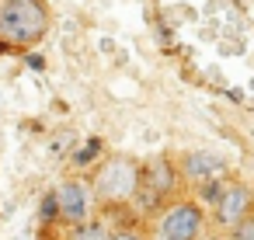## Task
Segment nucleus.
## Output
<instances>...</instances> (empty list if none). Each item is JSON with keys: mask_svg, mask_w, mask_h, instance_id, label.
<instances>
[{"mask_svg": "<svg viewBox=\"0 0 254 240\" xmlns=\"http://www.w3.org/2000/svg\"><path fill=\"white\" fill-rule=\"evenodd\" d=\"M39 219H42L46 226H49V223H60V212H56V195H53V191L42 198V216H39Z\"/></svg>", "mask_w": 254, "mask_h": 240, "instance_id": "11", "label": "nucleus"}, {"mask_svg": "<svg viewBox=\"0 0 254 240\" xmlns=\"http://www.w3.org/2000/svg\"><path fill=\"white\" fill-rule=\"evenodd\" d=\"M226 240H254V212L247 219H240L233 230H226Z\"/></svg>", "mask_w": 254, "mask_h": 240, "instance_id": "10", "label": "nucleus"}, {"mask_svg": "<svg viewBox=\"0 0 254 240\" xmlns=\"http://www.w3.org/2000/svg\"><path fill=\"white\" fill-rule=\"evenodd\" d=\"M112 240H150L139 226H115L112 230Z\"/></svg>", "mask_w": 254, "mask_h": 240, "instance_id": "12", "label": "nucleus"}, {"mask_svg": "<svg viewBox=\"0 0 254 240\" xmlns=\"http://www.w3.org/2000/svg\"><path fill=\"white\" fill-rule=\"evenodd\" d=\"M254 212V188L247 184V181H226V188H223V195L216 198V205H212V223H216V230H233L240 219H247Z\"/></svg>", "mask_w": 254, "mask_h": 240, "instance_id": "6", "label": "nucleus"}, {"mask_svg": "<svg viewBox=\"0 0 254 240\" xmlns=\"http://www.w3.org/2000/svg\"><path fill=\"white\" fill-rule=\"evenodd\" d=\"M202 240H226V237H219V233H216V237H202Z\"/></svg>", "mask_w": 254, "mask_h": 240, "instance_id": "13", "label": "nucleus"}, {"mask_svg": "<svg viewBox=\"0 0 254 240\" xmlns=\"http://www.w3.org/2000/svg\"><path fill=\"white\" fill-rule=\"evenodd\" d=\"M56 212H60V223L63 226H77L84 219L94 216V195H91V184L80 181V178H63L56 188Z\"/></svg>", "mask_w": 254, "mask_h": 240, "instance_id": "5", "label": "nucleus"}, {"mask_svg": "<svg viewBox=\"0 0 254 240\" xmlns=\"http://www.w3.org/2000/svg\"><path fill=\"white\" fill-rule=\"evenodd\" d=\"M178 167H181V178H185V184H202V181H209V178H223V171H226V160H219L216 153H205V150H191V153H185L181 160H178Z\"/></svg>", "mask_w": 254, "mask_h": 240, "instance_id": "7", "label": "nucleus"}, {"mask_svg": "<svg viewBox=\"0 0 254 240\" xmlns=\"http://www.w3.org/2000/svg\"><path fill=\"white\" fill-rule=\"evenodd\" d=\"M91 195H94V205L105 212V209H122L132 202L136 188H139V160L132 157H105L94 164V174H91Z\"/></svg>", "mask_w": 254, "mask_h": 240, "instance_id": "2", "label": "nucleus"}, {"mask_svg": "<svg viewBox=\"0 0 254 240\" xmlns=\"http://www.w3.org/2000/svg\"><path fill=\"white\" fill-rule=\"evenodd\" d=\"M185 178H181V167L171 153H157L150 160H139V188L132 195L136 209L139 212H160L171 198H178Z\"/></svg>", "mask_w": 254, "mask_h": 240, "instance_id": "3", "label": "nucleus"}, {"mask_svg": "<svg viewBox=\"0 0 254 240\" xmlns=\"http://www.w3.org/2000/svg\"><path fill=\"white\" fill-rule=\"evenodd\" d=\"M209 233V212L198 198H171L157 212L153 240H202Z\"/></svg>", "mask_w": 254, "mask_h": 240, "instance_id": "4", "label": "nucleus"}, {"mask_svg": "<svg viewBox=\"0 0 254 240\" xmlns=\"http://www.w3.org/2000/svg\"><path fill=\"white\" fill-rule=\"evenodd\" d=\"M66 240H112V226L98 216L77 223V226H66Z\"/></svg>", "mask_w": 254, "mask_h": 240, "instance_id": "8", "label": "nucleus"}, {"mask_svg": "<svg viewBox=\"0 0 254 240\" xmlns=\"http://www.w3.org/2000/svg\"><path fill=\"white\" fill-rule=\"evenodd\" d=\"M53 28V11L46 0H0V42L11 53L35 49Z\"/></svg>", "mask_w": 254, "mask_h": 240, "instance_id": "1", "label": "nucleus"}, {"mask_svg": "<svg viewBox=\"0 0 254 240\" xmlns=\"http://www.w3.org/2000/svg\"><path fill=\"white\" fill-rule=\"evenodd\" d=\"M98 153H101V139H91L87 146H80V150L73 153V167H77V171L94 167V164H98Z\"/></svg>", "mask_w": 254, "mask_h": 240, "instance_id": "9", "label": "nucleus"}]
</instances>
